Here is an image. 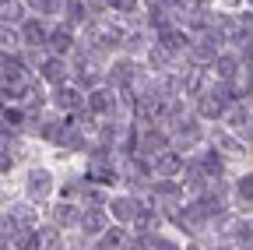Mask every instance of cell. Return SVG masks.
I'll return each mask as SVG.
<instances>
[{
	"label": "cell",
	"mask_w": 253,
	"mask_h": 250,
	"mask_svg": "<svg viewBox=\"0 0 253 250\" xmlns=\"http://www.w3.org/2000/svg\"><path fill=\"white\" fill-rule=\"evenodd\" d=\"M229 131L243 134V138H253V116L246 109H229Z\"/></svg>",
	"instance_id": "16"
},
{
	"label": "cell",
	"mask_w": 253,
	"mask_h": 250,
	"mask_svg": "<svg viewBox=\"0 0 253 250\" xmlns=\"http://www.w3.org/2000/svg\"><path fill=\"white\" fill-rule=\"evenodd\" d=\"M11 166H14V155L0 145V173H11Z\"/></svg>",
	"instance_id": "31"
},
{
	"label": "cell",
	"mask_w": 253,
	"mask_h": 250,
	"mask_svg": "<svg viewBox=\"0 0 253 250\" xmlns=\"http://www.w3.org/2000/svg\"><path fill=\"white\" fill-rule=\"evenodd\" d=\"M137 211H141V201H137L134 194H116V198L109 201V215L116 218L120 226H123V222H134Z\"/></svg>",
	"instance_id": "5"
},
{
	"label": "cell",
	"mask_w": 253,
	"mask_h": 250,
	"mask_svg": "<svg viewBox=\"0 0 253 250\" xmlns=\"http://www.w3.org/2000/svg\"><path fill=\"white\" fill-rule=\"evenodd\" d=\"M18 39H21L28 50H42L46 39H49V28H46V21H42L39 14H32V18H25V21L18 25Z\"/></svg>",
	"instance_id": "2"
},
{
	"label": "cell",
	"mask_w": 253,
	"mask_h": 250,
	"mask_svg": "<svg viewBox=\"0 0 253 250\" xmlns=\"http://www.w3.org/2000/svg\"><path fill=\"white\" fill-rule=\"evenodd\" d=\"M84 204H88V208H99V204H106V191H102L99 183H91V180L84 183Z\"/></svg>",
	"instance_id": "24"
},
{
	"label": "cell",
	"mask_w": 253,
	"mask_h": 250,
	"mask_svg": "<svg viewBox=\"0 0 253 250\" xmlns=\"http://www.w3.org/2000/svg\"><path fill=\"white\" fill-rule=\"evenodd\" d=\"M28 7L36 14H56V11H63V0H28Z\"/></svg>",
	"instance_id": "26"
},
{
	"label": "cell",
	"mask_w": 253,
	"mask_h": 250,
	"mask_svg": "<svg viewBox=\"0 0 253 250\" xmlns=\"http://www.w3.org/2000/svg\"><path fill=\"white\" fill-rule=\"evenodd\" d=\"M148 60H151V67H155V71H162V64H169V60H172V53H166L162 46L155 43V46L148 50Z\"/></svg>",
	"instance_id": "27"
},
{
	"label": "cell",
	"mask_w": 253,
	"mask_h": 250,
	"mask_svg": "<svg viewBox=\"0 0 253 250\" xmlns=\"http://www.w3.org/2000/svg\"><path fill=\"white\" fill-rule=\"evenodd\" d=\"M214 74H218V78H225V81H232V78L239 74V60H236L232 53L218 56V67H214Z\"/></svg>",
	"instance_id": "21"
},
{
	"label": "cell",
	"mask_w": 253,
	"mask_h": 250,
	"mask_svg": "<svg viewBox=\"0 0 253 250\" xmlns=\"http://www.w3.org/2000/svg\"><path fill=\"white\" fill-rule=\"evenodd\" d=\"M134 226H137L144 236H155V229L162 226V215H158L155 208H148V204H141V211H137V218H134Z\"/></svg>",
	"instance_id": "15"
},
{
	"label": "cell",
	"mask_w": 253,
	"mask_h": 250,
	"mask_svg": "<svg viewBox=\"0 0 253 250\" xmlns=\"http://www.w3.org/2000/svg\"><path fill=\"white\" fill-rule=\"evenodd\" d=\"M63 14H67V28H74V25H81V21H88V4L84 0H63Z\"/></svg>",
	"instance_id": "17"
},
{
	"label": "cell",
	"mask_w": 253,
	"mask_h": 250,
	"mask_svg": "<svg viewBox=\"0 0 253 250\" xmlns=\"http://www.w3.org/2000/svg\"><path fill=\"white\" fill-rule=\"evenodd\" d=\"M36 240H39V250H63V236L56 226H42L36 229Z\"/></svg>",
	"instance_id": "18"
},
{
	"label": "cell",
	"mask_w": 253,
	"mask_h": 250,
	"mask_svg": "<svg viewBox=\"0 0 253 250\" xmlns=\"http://www.w3.org/2000/svg\"><path fill=\"white\" fill-rule=\"evenodd\" d=\"M197 113H201V116H221V113H225V99H211V96H204V99L197 102Z\"/></svg>",
	"instance_id": "22"
},
{
	"label": "cell",
	"mask_w": 253,
	"mask_h": 250,
	"mask_svg": "<svg viewBox=\"0 0 253 250\" xmlns=\"http://www.w3.org/2000/svg\"><path fill=\"white\" fill-rule=\"evenodd\" d=\"M46 50L53 53V56H63L67 50H74V28H53L49 32V39H46Z\"/></svg>",
	"instance_id": "10"
},
{
	"label": "cell",
	"mask_w": 253,
	"mask_h": 250,
	"mask_svg": "<svg viewBox=\"0 0 253 250\" xmlns=\"http://www.w3.org/2000/svg\"><path fill=\"white\" fill-rule=\"evenodd\" d=\"M201 138V127H197V123H186V127H179V134H176V141L186 148V145H194Z\"/></svg>",
	"instance_id": "28"
},
{
	"label": "cell",
	"mask_w": 253,
	"mask_h": 250,
	"mask_svg": "<svg viewBox=\"0 0 253 250\" xmlns=\"http://www.w3.org/2000/svg\"><path fill=\"white\" fill-rule=\"evenodd\" d=\"M53 222H56V229L78 226V222H81V208H78V204H67V201L53 204Z\"/></svg>",
	"instance_id": "13"
},
{
	"label": "cell",
	"mask_w": 253,
	"mask_h": 250,
	"mask_svg": "<svg viewBox=\"0 0 253 250\" xmlns=\"http://www.w3.org/2000/svg\"><path fill=\"white\" fill-rule=\"evenodd\" d=\"M39 78L46 81V85H53V88H60V85H67V78H71V67H67V60L63 56H42L39 60Z\"/></svg>",
	"instance_id": "3"
},
{
	"label": "cell",
	"mask_w": 253,
	"mask_h": 250,
	"mask_svg": "<svg viewBox=\"0 0 253 250\" xmlns=\"http://www.w3.org/2000/svg\"><path fill=\"white\" fill-rule=\"evenodd\" d=\"M236 198H239L243 204H253V173L239 176V183H236Z\"/></svg>",
	"instance_id": "25"
},
{
	"label": "cell",
	"mask_w": 253,
	"mask_h": 250,
	"mask_svg": "<svg viewBox=\"0 0 253 250\" xmlns=\"http://www.w3.org/2000/svg\"><path fill=\"white\" fill-rule=\"evenodd\" d=\"M151 173L158 180H172V176H183V151L176 148H166L162 155H155L151 159Z\"/></svg>",
	"instance_id": "4"
},
{
	"label": "cell",
	"mask_w": 253,
	"mask_h": 250,
	"mask_svg": "<svg viewBox=\"0 0 253 250\" xmlns=\"http://www.w3.org/2000/svg\"><path fill=\"white\" fill-rule=\"evenodd\" d=\"M21 21H25L21 0H0V25L11 28V25H21Z\"/></svg>",
	"instance_id": "14"
},
{
	"label": "cell",
	"mask_w": 253,
	"mask_h": 250,
	"mask_svg": "<svg viewBox=\"0 0 253 250\" xmlns=\"http://www.w3.org/2000/svg\"><path fill=\"white\" fill-rule=\"evenodd\" d=\"M53 191H56V183H53V173H49V169L32 166V169L25 173V194H28V201L42 204L46 198H53Z\"/></svg>",
	"instance_id": "1"
},
{
	"label": "cell",
	"mask_w": 253,
	"mask_h": 250,
	"mask_svg": "<svg viewBox=\"0 0 253 250\" xmlns=\"http://www.w3.org/2000/svg\"><path fill=\"white\" fill-rule=\"evenodd\" d=\"M0 116H4V102H0Z\"/></svg>",
	"instance_id": "32"
},
{
	"label": "cell",
	"mask_w": 253,
	"mask_h": 250,
	"mask_svg": "<svg viewBox=\"0 0 253 250\" xmlns=\"http://www.w3.org/2000/svg\"><path fill=\"white\" fill-rule=\"evenodd\" d=\"M78 226L84 229V236H102V233L109 229V215H106L102 208H84Z\"/></svg>",
	"instance_id": "9"
},
{
	"label": "cell",
	"mask_w": 253,
	"mask_h": 250,
	"mask_svg": "<svg viewBox=\"0 0 253 250\" xmlns=\"http://www.w3.org/2000/svg\"><path fill=\"white\" fill-rule=\"evenodd\" d=\"M232 236H236V247H246V250H253V222H236Z\"/></svg>",
	"instance_id": "23"
},
{
	"label": "cell",
	"mask_w": 253,
	"mask_h": 250,
	"mask_svg": "<svg viewBox=\"0 0 253 250\" xmlns=\"http://www.w3.org/2000/svg\"><path fill=\"white\" fill-rule=\"evenodd\" d=\"M113 7L123 11V14H134V11L141 7V0H113Z\"/></svg>",
	"instance_id": "30"
},
{
	"label": "cell",
	"mask_w": 253,
	"mask_h": 250,
	"mask_svg": "<svg viewBox=\"0 0 253 250\" xmlns=\"http://www.w3.org/2000/svg\"><path fill=\"white\" fill-rule=\"evenodd\" d=\"M84 106L99 116V113H113V106H116V99H113V92L109 88H91L88 92V99H84Z\"/></svg>",
	"instance_id": "12"
},
{
	"label": "cell",
	"mask_w": 253,
	"mask_h": 250,
	"mask_svg": "<svg viewBox=\"0 0 253 250\" xmlns=\"http://www.w3.org/2000/svg\"><path fill=\"white\" fill-rule=\"evenodd\" d=\"M169 148V134L166 131H155V127H148V131H141V138H137V151L141 155H162Z\"/></svg>",
	"instance_id": "7"
},
{
	"label": "cell",
	"mask_w": 253,
	"mask_h": 250,
	"mask_svg": "<svg viewBox=\"0 0 253 250\" xmlns=\"http://www.w3.org/2000/svg\"><path fill=\"white\" fill-rule=\"evenodd\" d=\"M130 78H134V60H116L113 71H109V81L120 85V88H126V85H130Z\"/></svg>",
	"instance_id": "20"
},
{
	"label": "cell",
	"mask_w": 253,
	"mask_h": 250,
	"mask_svg": "<svg viewBox=\"0 0 253 250\" xmlns=\"http://www.w3.org/2000/svg\"><path fill=\"white\" fill-rule=\"evenodd\" d=\"M25 120H28V113H25L21 106H18V109H11V106H4V116H0V127H4L7 134H11V131L18 134V131L25 127Z\"/></svg>",
	"instance_id": "19"
},
{
	"label": "cell",
	"mask_w": 253,
	"mask_h": 250,
	"mask_svg": "<svg viewBox=\"0 0 253 250\" xmlns=\"http://www.w3.org/2000/svg\"><path fill=\"white\" fill-rule=\"evenodd\" d=\"M53 106L56 109H63V113H78L81 106H84V92L81 88H74V85H60L56 92H53Z\"/></svg>",
	"instance_id": "8"
},
{
	"label": "cell",
	"mask_w": 253,
	"mask_h": 250,
	"mask_svg": "<svg viewBox=\"0 0 253 250\" xmlns=\"http://www.w3.org/2000/svg\"><path fill=\"white\" fill-rule=\"evenodd\" d=\"M158 46L166 53H179V50H190V36L179 32V28H162L158 32Z\"/></svg>",
	"instance_id": "11"
},
{
	"label": "cell",
	"mask_w": 253,
	"mask_h": 250,
	"mask_svg": "<svg viewBox=\"0 0 253 250\" xmlns=\"http://www.w3.org/2000/svg\"><path fill=\"white\" fill-rule=\"evenodd\" d=\"M151 250H179L172 236H151Z\"/></svg>",
	"instance_id": "29"
},
{
	"label": "cell",
	"mask_w": 253,
	"mask_h": 250,
	"mask_svg": "<svg viewBox=\"0 0 253 250\" xmlns=\"http://www.w3.org/2000/svg\"><path fill=\"white\" fill-rule=\"evenodd\" d=\"M11 222H14V229L18 233H32V229H39V215H36V208L32 204H7V211H4Z\"/></svg>",
	"instance_id": "6"
}]
</instances>
